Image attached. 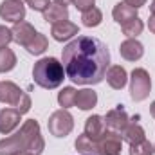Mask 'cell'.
<instances>
[{"mask_svg":"<svg viewBox=\"0 0 155 155\" xmlns=\"http://www.w3.org/2000/svg\"><path fill=\"white\" fill-rule=\"evenodd\" d=\"M61 63L65 69V76L72 83L97 85L107 76L110 52L99 38L78 36L65 45L61 52Z\"/></svg>","mask_w":155,"mask_h":155,"instance_id":"1","label":"cell"},{"mask_svg":"<svg viewBox=\"0 0 155 155\" xmlns=\"http://www.w3.org/2000/svg\"><path fill=\"white\" fill-rule=\"evenodd\" d=\"M43 148H45V141L40 134V124L35 119L25 121L20 132L0 141V155H16L20 152L40 155Z\"/></svg>","mask_w":155,"mask_h":155,"instance_id":"2","label":"cell"},{"mask_svg":"<svg viewBox=\"0 0 155 155\" xmlns=\"http://www.w3.org/2000/svg\"><path fill=\"white\" fill-rule=\"evenodd\" d=\"M33 78H35V83L38 87L52 90L63 83L65 69L56 58H41L33 67Z\"/></svg>","mask_w":155,"mask_h":155,"instance_id":"3","label":"cell"},{"mask_svg":"<svg viewBox=\"0 0 155 155\" xmlns=\"http://www.w3.org/2000/svg\"><path fill=\"white\" fill-rule=\"evenodd\" d=\"M152 90V78L144 69H134L130 78V96L134 101H144Z\"/></svg>","mask_w":155,"mask_h":155,"instance_id":"4","label":"cell"},{"mask_svg":"<svg viewBox=\"0 0 155 155\" xmlns=\"http://www.w3.org/2000/svg\"><path fill=\"white\" fill-rule=\"evenodd\" d=\"M47 128H49L51 135H54V137H67L74 128V119L65 108H61V110H56L49 117Z\"/></svg>","mask_w":155,"mask_h":155,"instance_id":"5","label":"cell"},{"mask_svg":"<svg viewBox=\"0 0 155 155\" xmlns=\"http://www.w3.org/2000/svg\"><path fill=\"white\" fill-rule=\"evenodd\" d=\"M99 155H121L123 153V137L121 134L105 130V134L97 139Z\"/></svg>","mask_w":155,"mask_h":155,"instance_id":"6","label":"cell"},{"mask_svg":"<svg viewBox=\"0 0 155 155\" xmlns=\"http://www.w3.org/2000/svg\"><path fill=\"white\" fill-rule=\"evenodd\" d=\"M103 121H105L107 130L123 134V130H124L126 124L130 123V117H128V114H126V110L123 108V105H117L116 108H112V110L107 112V116L103 117Z\"/></svg>","mask_w":155,"mask_h":155,"instance_id":"7","label":"cell"},{"mask_svg":"<svg viewBox=\"0 0 155 155\" xmlns=\"http://www.w3.org/2000/svg\"><path fill=\"white\" fill-rule=\"evenodd\" d=\"M0 16L2 20L7 22H22L25 16V5L22 4V0H4L0 4Z\"/></svg>","mask_w":155,"mask_h":155,"instance_id":"8","label":"cell"},{"mask_svg":"<svg viewBox=\"0 0 155 155\" xmlns=\"http://www.w3.org/2000/svg\"><path fill=\"white\" fill-rule=\"evenodd\" d=\"M11 33H13V40L18 43V45H22V47H27L35 36L38 35L36 31H35V27L29 24V22H16L15 25H13V29H11Z\"/></svg>","mask_w":155,"mask_h":155,"instance_id":"9","label":"cell"},{"mask_svg":"<svg viewBox=\"0 0 155 155\" xmlns=\"http://www.w3.org/2000/svg\"><path fill=\"white\" fill-rule=\"evenodd\" d=\"M24 96V90L15 85L13 81H0V101L11 107H16L20 97Z\"/></svg>","mask_w":155,"mask_h":155,"instance_id":"10","label":"cell"},{"mask_svg":"<svg viewBox=\"0 0 155 155\" xmlns=\"http://www.w3.org/2000/svg\"><path fill=\"white\" fill-rule=\"evenodd\" d=\"M119 52H121V56H123L124 60H128V61H137V60L143 58L144 47H143L141 41H137L135 38H128L121 43Z\"/></svg>","mask_w":155,"mask_h":155,"instance_id":"11","label":"cell"},{"mask_svg":"<svg viewBox=\"0 0 155 155\" xmlns=\"http://www.w3.org/2000/svg\"><path fill=\"white\" fill-rule=\"evenodd\" d=\"M20 117L22 114L16 108H4L0 112V132L4 135H9L20 124Z\"/></svg>","mask_w":155,"mask_h":155,"instance_id":"12","label":"cell"},{"mask_svg":"<svg viewBox=\"0 0 155 155\" xmlns=\"http://www.w3.org/2000/svg\"><path fill=\"white\" fill-rule=\"evenodd\" d=\"M78 33H79V27H78L76 24L69 22V20H63L60 24H54L52 29H51V35H52V38L56 40V41H67V40H71L72 36H76Z\"/></svg>","mask_w":155,"mask_h":155,"instance_id":"13","label":"cell"},{"mask_svg":"<svg viewBox=\"0 0 155 155\" xmlns=\"http://www.w3.org/2000/svg\"><path fill=\"white\" fill-rule=\"evenodd\" d=\"M135 121H137V117L130 119V123L126 124V128L121 134L123 135V141H126L128 144H135V143H141V141L146 139V134H144L143 126L139 123H135Z\"/></svg>","mask_w":155,"mask_h":155,"instance_id":"14","label":"cell"},{"mask_svg":"<svg viewBox=\"0 0 155 155\" xmlns=\"http://www.w3.org/2000/svg\"><path fill=\"white\" fill-rule=\"evenodd\" d=\"M107 81H108V85L114 88V90H121L124 85H126V81H128V74H126V71H124V67H121V65H112L108 71H107Z\"/></svg>","mask_w":155,"mask_h":155,"instance_id":"15","label":"cell"},{"mask_svg":"<svg viewBox=\"0 0 155 155\" xmlns=\"http://www.w3.org/2000/svg\"><path fill=\"white\" fill-rule=\"evenodd\" d=\"M67 18H69V9H67V5H63V4H51V5L43 11V20L51 22L52 25H54V24H60V22H63V20H67Z\"/></svg>","mask_w":155,"mask_h":155,"instance_id":"16","label":"cell"},{"mask_svg":"<svg viewBox=\"0 0 155 155\" xmlns=\"http://www.w3.org/2000/svg\"><path fill=\"white\" fill-rule=\"evenodd\" d=\"M112 15H114V20H116L117 24L124 25L126 22H130V20H134V18H137V9H135V7H132V5H128V4H124V2H119V4L114 5Z\"/></svg>","mask_w":155,"mask_h":155,"instance_id":"17","label":"cell"},{"mask_svg":"<svg viewBox=\"0 0 155 155\" xmlns=\"http://www.w3.org/2000/svg\"><path fill=\"white\" fill-rule=\"evenodd\" d=\"M107 126H105V121L101 116H90L85 123V134L90 137V139H99L103 134H105Z\"/></svg>","mask_w":155,"mask_h":155,"instance_id":"18","label":"cell"},{"mask_svg":"<svg viewBox=\"0 0 155 155\" xmlns=\"http://www.w3.org/2000/svg\"><path fill=\"white\" fill-rule=\"evenodd\" d=\"M97 103V94L90 88H83V90H78L76 94V107L81 110H90L94 108Z\"/></svg>","mask_w":155,"mask_h":155,"instance_id":"19","label":"cell"},{"mask_svg":"<svg viewBox=\"0 0 155 155\" xmlns=\"http://www.w3.org/2000/svg\"><path fill=\"white\" fill-rule=\"evenodd\" d=\"M76 150L81 155H99L97 141H96V139H90L87 134L79 135L76 139Z\"/></svg>","mask_w":155,"mask_h":155,"instance_id":"20","label":"cell"},{"mask_svg":"<svg viewBox=\"0 0 155 155\" xmlns=\"http://www.w3.org/2000/svg\"><path fill=\"white\" fill-rule=\"evenodd\" d=\"M15 65H16L15 52L11 49H7V47L0 49V72H9V71L15 69Z\"/></svg>","mask_w":155,"mask_h":155,"instance_id":"21","label":"cell"},{"mask_svg":"<svg viewBox=\"0 0 155 155\" xmlns=\"http://www.w3.org/2000/svg\"><path fill=\"white\" fill-rule=\"evenodd\" d=\"M76 94L78 90H74L72 87H65L60 94H58V103H60V107L61 108H71V107H74L76 105Z\"/></svg>","mask_w":155,"mask_h":155,"instance_id":"22","label":"cell"},{"mask_svg":"<svg viewBox=\"0 0 155 155\" xmlns=\"http://www.w3.org/2000/svg\"><path fill=\"white\" fill-rule=\"evenodd\" d=\"M81 20H83V25H87V27H97L103 22V13L97 7H92V9L83 13Z\"/></svg>","mask_w":155,"mask_h":155,"instance_id":"23","label":"cell"},{"mask_svg":"<svg viewBox=\"0 0 155 155\" xmlns=\"http://www.w3.org/2000/svg\"><path fill=\"white\" fill-rule=\"evenodd\" d=\"M121 27H123V35H124V36L134 38V36H137V35H141V33H143L144 24H143V20L137 16V18H134V20L126 22V24H124V25H121Z\"/></svg>","mask_w":155,"mask_h":155,"instance_id":"24","label":"cell"},{"mask_svg":"<svg viewBox=\"0 0 155 155\" xmlns=\"http://www.w3.org/2000/svg\"><path fill=\"white\" fill-rule=\"evenodd\" d=\"M47 45H49V41H47V38L43 36V35H36L35 36V40L25 47L27 49V52L29 54H35V56H38V54H41V52H45V49H47Z\"/></svg>","mask_w":155,"mask_h":155,"instance_id":"25","label":"cell"},{"mask_svg":"<svg viewBox=\"0 0 155 155\" xmlns=\"http://www.w3.org/2000/svg\"><path fill=\"white\" fill-rule=\"evenodd\" d=\"M130 155H153V146L150 141H141L135 144H130Z\"/></svg>","mask_w":155,"mask_h":155,"instance_id":"26","label":"cell"},{"mask_svg":"<svg viewBox=\"0 0 155 155\" xmlns=\"http://www.w3.org/2000/svg\"><path fill=\"white\" fill-rule=\"evenodd\" d=\"M15 108H16V110H18L22 116H24V114H27V112L31 110V97H29V96L24 92V96L20 97V101H18V105H16Z\"/></svg>","mask_w":155,"mask_h":155,"instance_id":"27","label":"cell"},{"mask_svg":"<svg viewBox=\"0 0 155 155\" xmlns=\"http://www.w3.org/2000/svg\"><path fill=\"white\" fill-rule=\"evenodd\" d=\"M13 40V33L11 29H7L5 25H0V49L7 47V43Z\"/></svg>","mask_w":155,"mask_h":155,"instance_id":"28","label":"cell"},{"mask_svg":"<svg viewBox=\"0 0 155 155\" xmlns=\"http://www.w3.org/2000/svg\"><path fill=\"white\" fill-rule=\"evenodd\" d=\"M72 4L76 5V9H79L81 13H85V11H88V9L94 7L96 0H72Z\"/></svg>","mask_w":155,"mask_h":155,"instance_id":"29","label":"cell"},{"mask_svg":"<svg viewBox=\"0 0 155 155\" xmlns=\"http://www.w3.org/2000/svg\"><path fill=\"white\" fill-rule=\"evenodd\" d=\"M27 5H31V9H35V11H45L51 4H49V0H27Z\"/></svg>","mask_w":155,"mask_h":155,"instance_id":"30","label":"cell"},{"mask_svg":"<svg viewBox=\"0 0 155 155\" xmlns=\"http://www.w3.org/2000/svg\"><path fill=\"white\" fill-rule=\"evenodd\" d=\"M124 4H128V5H132V7H135V9H139V7H143V5L146 4V0H124Z\"/></svg>","mask_w":155,"mask_h":155,"instance_id":"31","label":"cell"},{"mask_svg":"<svg viewBox=\"0 0 155 155\" xmlns=\"http://www.w3.org/2000/svg\"><path fill=\"white\" fill-rule=\"evenodd\" d=\"M148 29L155 35V15H150V20H148Z\"/></svg>","mask_w":155,"mask_h":155,"instance_id":"32","label":"cell"},{"mask_svg":"<svg viewBox=\"0 0 155 155\" xmlns=\"http://www.w3.org/2000/svg\"><path fill=\"white\" fill-rule=\"evenodd\" d=\"M69 2H72V0H56V4H63V5H67Z\"/></svg>","mask_w":155,"mask_h":155,"instance_id":"33","label":"cell"},{"mask_svg":"<svg viewBox=\"0 0 155 155\" xmlns=\"http://www.w3.org/2000/svg\"><path fill=\"white\" fill-rule=\"evenodd\" d=\"M150 112H152V116H155V101L152 103V107H150Z\"/></svg>","mask_w":155,"mask_h":155,"instance_id":"34","label":"cell"},{"mask_svg":"<svg viewBox=\"0 0 155 155\" xmlns=\"http://www.w3.org/2000/svg\"><path fill=\"white\" fill-rule=\"evenodd\" d=\"M150 11H152V15H155V0L152 2V5H150Z\"/></svg>","mask_w":155,"mask_h":155,"instance_id":"35","label":"cell"},{"mask_svg":"<svg viewBox=\"0 0 155 155\" xmlns=\"http://www.w3.org/2000/svg\"><path fill=\"white\" fill-rule=\"evenodd\" d=\"M16 155H33V153H29V152H20V153H16Z\"/></svg>","mask_w":155,"mask_h":155,"instance_id":"36","label":"cell"},{"mask_svg":"<svg viewBox=\"0 0 155 155\" xmlns=\"http://www.w3.org/2000/svg\"><path fill=\"white\" fill-rule=\"evenodd\" d=\"M153 153H155V146H153Z\"/></svg>","mask_w":155,"mask_h":155,"instance_id":"37","label":"cell"}]
</instances>
